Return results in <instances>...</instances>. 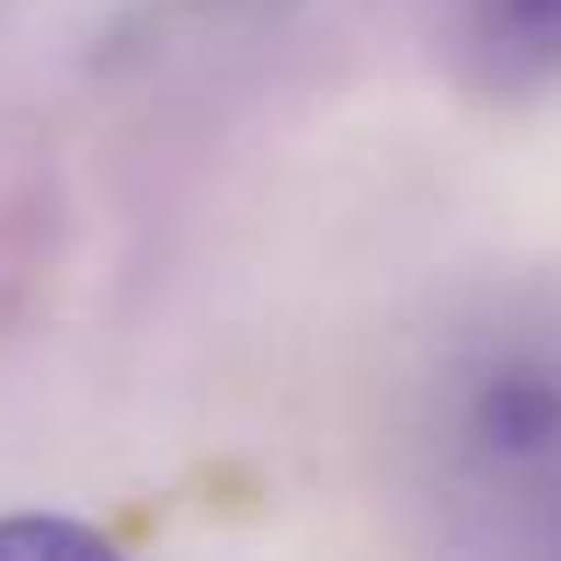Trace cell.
<instances>
[{
    "instance_id": "obj_2",
    "label": "cell",
    "mask_w": 561,
    "mask_h": 561,
    "mask_svg": "<svg viewBox=\"0 0 561 561\" xmlns=\"http://www.w3.org/2000/svg\"><path fill=\"white\" fill-rule=\"evenodd\" d=\"M477 36L497 71H561V0H477Z\"/></svg>"
},
{
    "instance_id": "obj_3",
    "label": "cell",
    "mask_w": 561,
    "mask_h": 561,
    "mask_svg": "<svg viewBox=\"0 0 561 561\" xmlns=\"http://www.w3.org/2000/svg\"><path fill=\"white\" fill-rule=\"evenodd\" d=\"M0 561H122V548L85 519L14 512V519H0Z\"/></svg>"
},
{
    "instance_id": "obj_1",
    "label": "cell",
    "mask_w": 561,
    "mask_h": 561,
    "mask_svg": "<svg viewBox=\"0 0 561 561\" xmlns=\"http://www.w3.org/2000/svg\"><path fill=\"white\" fill-rule=\"evenodd\" d=\"M469 434H477L497 462L548 455L561 440V370H548V363H497V370L477 383Z\"/></svg>"
}]
</instances>
